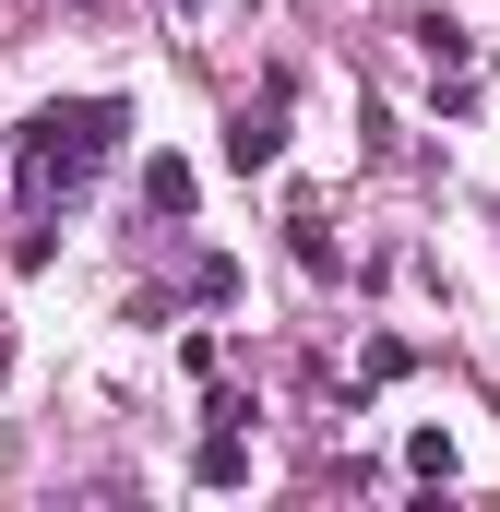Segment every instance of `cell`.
<instances>
[{
    "instance_id": "3957f363",
    "label": "cell",
    "mask_w": 500,
    "mask_h": 512,
    "mask_svg": "<svg viewBox=\"0 0 500 512\" xmlns=\"http://www.w3.org/2000/svg\"><path fill=\"white\" fill-rule=\"evenodd\" d=\"M286 96H298V84H286V72H274V84H262V96H239V120H227V167H274V155H286Z\"/></svg>"
},
{
    "instance_id": "52a82bcc",
    "label": "cell",
    "mask_w": 500,
    "mask_h": 512,
    "mask_svg": "<svg viewBox=\"0 0 500 512\" xmlns=\"http://www.w3.org/2000/svg\"><path fill=\"white\" fill-rule=\"evenodd\" d=\"M405 477H417V489H453V441L417 429V441H405Z\"/></svg>"
},
{
    "instance_id": "7a4b0ae2",
    "label": "cell",
    "mask_w": 500,
    "mask_h": 512,
    "mask_svg": "<svg viewBox=\"0 0 500 512\" xmlns=\"http://www.w3.org/2000/svg\"><path fill=\"white\" fill-rule=\"evenodd\" d=\"M405 36H417V60H429L441 108H477V36H465L453 12H405Z\"/></svg>"
},
{
    "instance_id": "ba28073f",
    "label": "cell",
    "mask_w": 500,
    "mask_h": 512,
    "mask_svg": "<svg viewBox=\"0 0 500 512\" xmlns=\"http://www.w3.org/2000/svg\"><path fill=\"white\" fill-rule=\"evenodd\" d=\"M179 12H191V0H179Z\"/></svg>"
},
{
    "instance_id": "6da1fadb",
    "label": "cell",
    "mask_w": 500,
    "mask_h": 512,
    "mask_svg": "<svg viewBox=\"0 0 500 512\" xmlns=\"http://www.w3.org/2000/svg\"><path fill=\"white\" fill-rule=\"evenodd\" d=\"M120 143H131V108H120V96H60V108H36V120L12 131V203H24V215L84 203L96 167H108Z\"/></svg>"
},
{
    "instance_id": "277c9868",
    "label": "cell",
    "mask_w": 500,
    "mask_h": 512,
    "mask_svg": "<svg viewBox=\"0 0 500 512\" xmlns=\"http://www.w3.org/2000/svg\"><path fill=\"white\" fill-rule=\"evenodd\" d=\"M286 251H298V274H310V286H334V274H346V251H334V227H322V203H310V191L286 203Z\"/></svg>"
},
{
    "instance_id": "8992f818",
    "label": "cell",
    "mask_w": 500,
    "mask_h": 512,
    "mask_svg": "<svg viewBox=\"0 0 500 512\" xmlns=\"http://www.w3.org/2000/svg\"><path fill=\"white\" fill-rule=\"evenodd\" d=\"M143 215H191V167H179V155L143 167Z\"/></svg>"
},
{
    "instance_id": "5b68a950",
    "label": "cell",
    "mask_w": 500,
    "mask_h": 512,
    "mask_svg": "<svg viewBox=\"0 0 500 512\" xmlns=\"http://www.w3.org/2000/svg\"><path fill=\"white\" fill-rule=\"evenodd\" d=\"M191 477H203V489H239V477H250V441L227 429V417L203 429V453H191Z\"/></svg>"
}]
</instances>
